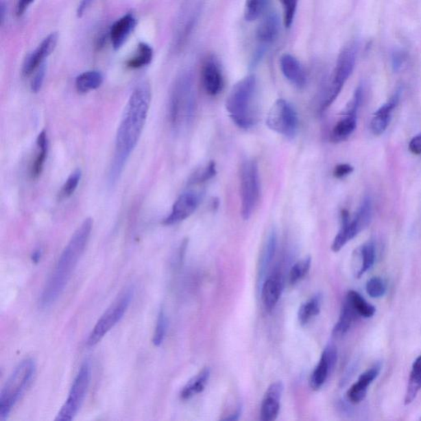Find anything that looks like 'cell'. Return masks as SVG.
Returning a JSON list of instances; mask_svg holds the SVG:
<instances>
[{"label":"cell","instance_id":"cell-32","mask_svg":"<svg viewBox=\"0 0 421 421\" xmlns=\"http://www.w3.org/2000/svg\"><path fill=\"white\" fill-rule=\"evenodd\" d=\"M269 0H246L245 19L248 22H254L265 11Z\"/></svg>","mask_w":421,"mask_h":421},{"label":"cell","instance_id":"cell-34","mask_svg":"<svg viewBox=\"0 0 421 421\" xmlns=\"http://www.w3.org/2000/svg\"><path fill=\"white\" fill-rule=\"evenodd\" d=\"M217 174L216 163L210 162L204 167L197 169L189 180V184H200L207 182Z\"/></svg>","mask_w":421,"mask_h":421},{"label":"cell","instance_id":"cell-16","mask_svg":"<svg viewBox=\"0 0 421 421\" xmlns=\"http://www.w3.org/2000/svg\"><path fill=\"white\" fill-rule=\"evenodd\" d=\"M201 77L205 92L210 96H217L221 92L224 86V80L220 65L214 57H208L204 61Z\"/></svg>","mask_w":421,"mask_h":421},{"label":"cell","instance_id":"cell-6","mask_svg":"<svg viewBox=\"0 0 421 421\" xmlns=\"http://www.w3.org/2000/svg\"><path fill=\"white\" fill-rule=\"evenodd\" d=\"M195 112V92L191 73H184L176 80L173 86L169 117L175 128H180L192 121Z\"/></svg>","mask_w":421,"mask_h":421},{"label":"cell","instance_id":"cell-20","mask_svg":"<svg viewBox=\"0 0 421 421\" xmlns=\"http://www.w3.org/2000/svg\"><path fill=\"white\" fill-rule=\"evenodd\" d=\"M399 98L400 94L396 93L386 104L374 113L370 123V130L374 135L379 136L385 133L389 125L392 113L398 105Z\"/></svg>","mask_w":421,"mask_h":421},{"label":"cell","instance_id":"cell-30","mask_svg":"<svg viewBox=\"0 0 421 421\" xmlns=\"http://www.w3.org/2000/svg\"><path fill=\"white\" fill-rule=\"evenodd\" d=\"M421 389V357L416 359L412 366V370L408 383L405 404H411L414 401V399L418 396L419 391Z\"/></svg>","mask_w":421,"mask_h":421},{"label":"cell","instance_id":"cell-14","mask_svg":"<svg viewBox=\"0 0 421 421\" xmlns=\"http://www.w3.org/2000/svg\"><path fill=\"white\" fill-rule=\"evenodd\" d=\"M58 34L51 33L43 40L38 47L30 53L25 60L23 65V74L25 77L30 76L36 69L44 64L47 58L55 51L58 43Z\"/></svg>","mask_w":421,"mask_h":421},{"label":"cell","instance_id":"cell-41","mask_svg":"<svg viewBox=\"0 0 421 421\" xmlns=\"http://www.w3.org/2000/svg\"><path fill=\"white\" fill-rule=\"evenodd\" d=\"M381 365L379 364L375 365L370 368V370L365 371V373H363L360 378L358 379V383H361L362 386L365 387H368L371 383H373L374 379L378 376L379 373H381Z\"/></svg>","mask_w":421,"mask_h":421},{"label":"cell","instance_id":"cell-26","mask_svg":"<svg viewBox=\"0 0 421 421\" xmlns=\"http://www.w3.org/2000/svg\"><path fill=\"white\" fill-rule=\"evenodd\" d=\"M358 316L357 313L354 311L352 305L346 300L344 306L341 308L339 320H338L335 327H334L333 335L335 337L345 335L349 331L353 322L357 320Z\"/></svg>","mask_w":421,"mask_h":421},{"label":"cell","instance_id":"cell-15","mask_svg":"<svg viewBox=\"0 0 421 421\" xmlns=\"http://www.w3.org/2000/svg\"><path fill=\"white\" fill-rule=\"evenodd\" d=\"M280 27L279 16L275 12H269L260 22L257 32H256V38L259 43L260 49L254 61H258L262 57V53L265 47H269L278 39Z\"/></svg>","mask_w":421,"mask_h":421},{"label":"cell","instance_id":"cell-17","mask_svg":"<svg viewBox=\"0 0 421 421\" xmlns=\"http://www.w3.org/2000/svg\"><path fill=\"white\" fill-rule=\"evenodd\" d=\"M283 390V383L280 381L272 383L267 387L260 411V418L263 421H274L278 418Z\"/></svg>","mask_w":421,"mask_h":421},{"label":"cell","instance_id":"cell-18","mask_svg":"<svg viewBox=\"0 0 421 421\" xmlns=\"http://www.w3.org/2000/svg\"><path fill=\"white\" fill-rule=\"evenodd\" d=\"M280 68L285 77L298 88L306 84L307 77L303 66L290 53H285L280 59Z\"/></svg>","mask_w":421,"mask_h":421},{"label":"cell","instance_id":"cell-27","mask_svg":"<svg viewBox=\"0 0 421 421\" xmlns=\"http://www.w3.org/2000/svg\"><path fill=\"white\" fill-rule=\"evenodd\" d=\"M322 296L317 294L301 304L298 311V320L301 325H306L321 311Z\"/></svg>","mask_w":421,"mask_h":421},{"label":"cell","instance_id":"cell-28","mask_svg":"<svg viewBox=\"0 0 421 421\" xmlns=\"http://www.w3.org/2000/svg\"><path fill=\"white\" fill-rule=\"evenodd\" d=\"M276 245H278V234L275 230H272L267 234L263 247L261 257H260V275L262 276L269 267L274 258Z\"/></svg>","mask_w":421,"mask_h":421},{"label":"cell","instance_id":"cell-11","mask_svg":"<svg viewBox=\"0 0 421 421\" xmlns=\"http://www.w3.org/2000/svg\"><path fill=\"white\" fill-rule=\"evenodd\" d=\"M266 123L268 128L287 139H294L299 129V119L290 103L278 99L268 112Z\"/></svg>","mask_w":421,"mask_h":421},{"label":"cell","instance_id":"cell-22","mask_svg":"<svg viewBox=\"0 0 421 421\" xmlns=\"http://www.w3.org/2000/svg\"><path fill=\"white\" fill-rule=\"evenodd\" d=\"M282 290V282L278 274L270 276L264 282L262 287V301L266 311H272L276 307Z\"/></svg>","mask_w":421,"mask_h":421},{"label":"cell","instance_id":"cell-24","mask_svg":"<svg viewBox=\"0 0 421 421\" xmlns=\"http://www.w3.org/2000/svg\"><path fill=\"white\" fill-rule=\"evenodd\" d=\"M210 378L209 368L202 370L199 374L193 377L181 391L180 397L183 400H188L197 394L203 393Z\"/></svg>","mask_w":421,"mask_h":421},{"label":"cell","instance_id":"cell-46","mask_svg":"<svg viewBox=\"0 0 421 421\" xmlns=\"http://www.w3.org/2000/svg\"><path fill=\"white\" fill-rule=\"evenodd\" d=\"M93 0H81L80 5H78L77 15L78 18H82L85 14L88 8L90 7Z\"/></svg>","mask_w":421,"mask_h":421},{"label":"cell","instance_id":"cell-9","mask_svg":"<svg viewBox=\"0 0 421 421\" xmlns=\"http://www.w3.org/2000/svg\"><path fill=\"white\" fill-rule=\"evenodd\" d=\"M241 187V216L243 220H249L258 204L260 193L258 165L254 160L243 162L239 171Z\"/></svg>","mask_w":421,"mask_h":421},{"label":"cell","instance_id":"cell-3","mask_svg":"<svg viewBox=\"0 0 421 421\" xmlns=\"http://www.w3.org/2000/svg\"><path fill=\"white\" fill-rule=\"evenodd\" d=\"M256 77L247 76L231 89L226 101V109L233 122L242 129L248 130L257 123V110L254 106Z\"/></svg>","mask_w":421,"mask_h":421},{"label":"cell","instance_id":"cell-39","mask_svg":"<svg viewBox=\"0 0 421 421\" xmlns=\"http://www.w3.org/2000/svg\"><path fill=\"white\" fill-rule=\"evenodd\" d=\"M366 291L372 298H381L385 294L386 287L383 280L379 278H371L366 285Z\"/></svg>","mask_w":421,"mask_h":421},{"label":"cell","instance_id":"cell-13","mask_svg":"<svg viewBox=\"0 0 421 421\" xmlns=\"http://www.w3.org/2000/svg\"><path fill=\"white\" fill-rule=\"evenodd\" d=\"M337 361V350L335 346L328 344L322 353L320 360L309 379V386L313 390H320L328 381Z\"/></svg>","mask_w":421,"mask_h":421},{"label":"cell","instance_id":"cell-43","mask_svg":"<svg viewBox=\"0 0 421 421\" xmlns=\"http://www.w3.org/2000/svg\"><path fill=\"white\" fill-rule=\"evenodd\" d=\"M354 171V167L349 164H340L334 169L333 175L337 179L345 178L352 174Z\"/></svg>","mask_w":421,"mask_h":421},{"label":"cell","instance_id":"cell-12","mask_svg":"<svg viewBox=\"0 0 421 421\" xmlns=\"http://www.w3.org/2000/svg\"><path fill=\"white\" fill-rule=\"evenodd\" d=\"M201 202L200 193L195 191H187L181 195L173 205L171 212L163 224L173 226L187 220V218L195 212Z\"/></svg>","mask_w":421,"mask_h":421},{"label":"cell","instance_id":"cell-4","mask_svg":"<svg viewBox=\"0 0 421 421\" xmlns=\"http://www.w3.org/2000/svg\"><path fill=\"white\" fill-rule=\"evenodd\" d=\"M36 363L25 359L12 371L0 393V420H5L31 385L36 374Z\"/></svg>","mask_w":421,"mask_h":421},{"label":"cell","instance_id":"cell-29","mask_svg":"<svg viewBox=\"0 0 421 421\" xmlns=\"http://www.w3.org/2000/svg\"><path fill=\"white\" fill-rule=\"evenodd\" d=\"M152 59H154V49L145 43H140L134 56L127 61V67L131 69H141L149 65Z\"/></svg>","mask_w":421,"mask_h":421},{"label":"cell","instance_id":"cell-42","mask_svg":"<svg viewBox=\"0 0 421 421\" xmlns=\"http://www.w3.org/2000/svg\"><path fill=\"white\" fill-rule=\"evenodd\" d=\"M45 72H47V69H45V65L43 64L37 69V72L32 81L31 89L33 93H38L41 88H43Z\"/></svg>","mask_w":421,"mask_h":421},{"label":"cell","instance_id":"cell-21","mask_svg":"<svg viewBox=\"0 0 421 421\" xmlns=\"http://www.w3.org/2000/svg\"><path fill=\"white\" fill-rule=\"evenodd\" d=\"M358 111L346 109L340 121L334 126L331 133V141L341 143L346 141L354 133L357 126Z\"/></svg>","mask_w":421,"mask_h":421},{"label":"cell","instance_id":"cell-7","mask_svg":"<svg viewBox=\"0 0 421 421\" xmlns=\"http://www.w3.org/2000/svg\"><path fill=\"white\" fill-rule=\"evenodd\" d=\"M134 288H126L112 304L106 309L89 334L86 344L90 348L96 346L125 316L134 297Z\"/></svg>","mask_w":421,"mask_h":421},{"label":"cell","instance_id":"cell-31","mask_svg":"<svg viewBox=\"0 0 421 421\" xmlns=\"http://www.w3.org/2000/svg\"><path fill=\"white\" fill-rule=\"evenodd\" d=\"M346 300L352 305V307L359 316L371 317L374 316L375 311H376L375 307L367 302L357 291H350L348 296H346Z\"/></svg>","mask_w":421,"mask_h":421},{"label":"cell","instance_id":"cell-2","mask_svg":"<svg viewBox=\"0 0 421 421\" xmlns=\"http://www.w3.org/2000/svg\"><path fill=\"white\" fill-rule=\"evenodd\" d=\"M93 227V219L86 218L70 239L41 292L39 300L41 308L51 307L64 292L88 245Z\"/></svg>","mask_w":421,"mask_h":421},{"label":"cell","instance_id":"cell-35","mask_svg":"<svg viewBox=\"0 0 421 421\" xmlns=\"http://www.w3.org/2000/svg\"><path fill=\"white\" fill-rule=\"evenodd\" d=\"M169 327V320L166 312L164 309H160L158 321H156L155 333L154 336V344L156 346L162 345L166 339L167 331Z\"/></svg>","mask_w":421,"mask_h":421},{"label":"cell","instance_id":"cell-23","mask_svg":"<svg viewBox=\"0 0 421 421\" xmlns=\"http://www.w3.org/2000/svg\"><path fill=\"white\" fill-rule=\"evenodd\" d=\"M37 154L31 167V176L37 179L43 171L45 160L47 158L49 143L47 132L43 130L37 138Z\"/></svg>","mask_w":421,"mask_h":421},{"label":"cell","instance_id":"cell-44","mask_svg":"<svg viewBox=\"0 0 421 421\" xmlns=\"http://www.w3.org/2000/svg\"><path fill=\"white\" fill-rule=\"evenodd\" d=\"M409 149L415 155H421V134L411 140Z\"/></svg>","mask_w":421,"mask_h":421},{"label":"cell","instance_id":"cell-25","mask_svg":"<svg viewBox=\"0 0 421 421\" xmlns=\"http://www.w3.org/2000/svg\"><path fill=\"white\" fill-rule=\"evenodd\" d=\"M102 82V74L96 70H91L78 75L75 85L78 93H86L100 88Z\"/></svg>","mask_w":421,"mask_h":421},{"label":"cell","instance_id":"cell-36","mask_svg":"<svg viewBox=\"0 0 421 421\" xmlns=\"http://www.w3.org/2000/svg\"><path fill=\"white\" fill-rule=\"evenodd\" d=\"M311 257L305 258L296 263L291 267L290 275H289V280L291 285H295L300 282L307 276L309 269H311Z\"/></svg>","mask_w":421,"mask_h":421},{"label":"cell","instance_id":"cell-19","mask_svg":"<svg viewBox=\"0 0 421 421\" xmlns=\"http://www.w3.org/2000/svg\"><path fill=\"white\" fill-rule=\"evenodd\" d=\"M137 19L132 14L123 16L113 24L110 31V39L115 51L121 49L134 32Z\"/></svg>","mask_w":421,"mask_h":421},{"label":"cell","instance_id":"cell-47","mask_svg":"<svg viewBox=\"0 0 421 421\" xmlns=\"http://www.w3.org/2000/svg\"><path fill=\"white\" fill-rule=\"evenodd\" d=\"M405 61V56H404L403 53L401 52L395 53L393 58V65L395 70H398L401 69L402 65Z\"/></svg>","mask_w":421,"mask_h":421},{"label":"cell","instance_id":"cell-38","mask_svg":"<svg viewBox=\"0 0 421 421\" xmlns=\"http://www.w3.org/2000/svg\"><path fill=\"white\" fill-rule=\"evenodd\" d=\"M283 8V21L285 26L291 27L298 5V0H280Z\"/></svg>","mask_w":421,"mask_h":421},{"label":"cell","instance_id":"cell-1","mask_svg":"<svg viewBox=\"0 0 421 421\" xmlns=\"http://www.w3.org/2000/svg\"><path fill=\"white\" fill-rule=\"evenodd\" d=\"M150 85L143 82L134 90L126 106L115 140V152L110 168V182L121 176L123 167L134 150L142 134L151 104Z\"/></svg>","mask_w":421,"mask_h":421},{"label":"cell","instance_id":"cell-10","mask_svg":"<svg viewBox=\"0 0 421 421\" xmlns=\"http://www.w3.org/2000/svg\"><path fill=\"white\" fill-rule=\"evenodd\" d=\"M90 381L91 365L88 361H85L78 370L68 398L57 415L56 421H70L75 418L84 402Z\"/></svg>","mask_w":421,"mask_h":421},{"label":"cell","instance_id":"cell-5","mask_svg":"<svg viewBox=\"0 0 421 421\" xmlns=\"http://www.w3.org/2000/svg\"><path fill=\"white\" fill-rule=\"evenodd\" d=\"M357 51V45L354 43H350L342 49L332 76L325 86L320 106V112H324L331 106L339 96L346 81L354 71Z\"/></svg>","mask_w":421,"mask_h":421},{"label":"cell","instance_id":"cell-8","mask_svg":"<svg viewBox=\"0 0 421 421\" xmlns=\"http://www.w3.org/2000/svg\"><path fill=\"white\" fill-rule=\"evenodd\" d=\"M372 218V201L370 197L363 200L354 217L350 219L346 210L341 213V227L333 242L332 250L339 252L346 243L352 241L370 225Z\"/></svg>","mask_w":421,"mask_h":421},{"label":"cell","instance_id":"cell-45","mask_svg":"<svg viewBox=\"0 0 421 421\" xmlns=\"http://www.w3.org/2000/svg\"><path fill=\"white\" fill-rule=\"evenodd\" d=\"M33 2H34V0H19L16 8V16H23Z\"/></svg>","mask_w":421,"mask_h":421},{"label":"cell","instance_id":"cell-37","mask_svg":"<svg viewBox=\"0 0 421 421\" xmlns=\"http://www.w3.org/2000/svg\"><path fill=\"white\" fill-rule=\"evenodd\" d=\"M82 179V171L80 169H77L71 175L69 176L67 180L65 181L63 187L60 193V199L64 200L71 197L80 183Z\"/></svg>","mask_w":421,"mask_h":421},{"label":"cell","instance_id":"cell-40","mask_svg":"<svg viewBox=\"0 0 421 421\" xmlns=\"http://www.w3.org/2000/svg\"><path fill=\"white\" fill-rule=\"evenodd\" d=\"M367 387L362 386L358 382L354 383L348 392V398L353 404H358L366 397Z\"/></svg>","mask_w":421,"mask_h":421},{"label":"cell","instance_id":"cell-33","mask_svg":"<svg viewBox=\"0 0 421 421\" xmlns=\"http://www.w3.org/2000/svg\"><path fill=\"white\" fill-rule=\"evenodd\" d=\"M362 265L359 270L357 278H360L366 272L372 268L375 261V247L372 242L365 243L361 248Z\"/></svg>","mask_w":421,"mask_h":421}]
</instances>
